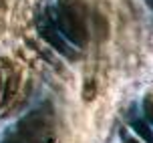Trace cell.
Wrapping results in <instances>:
<instances>
[{"mask_svg": "<svg viewBox=\"0 0 153 143\" xmlns=\"http://www.w3.org/2000/svg\"><path fill=\"white\" fill-rule=\"evenodd\" d=\"M38 30L48 45L62 54H75L89 40V20L83 0H56L46 8Z\"/></svg>", "mask_w": 153, "mask_h": 143, "instance_id": "6da1fadb", "label": "cell"}, {"mask_svg": "<svg viewBox=\"0 0 153 143\" xmlns=\"http://www.w3.org/2000/svg\"><path fill=\"white\" fill-rule=\"evenodd\" d=\"M2 83H4V77H2V71H0V95H2Z\"/></svg>", "mask_w": 153, "mask_h": 143, "instance_id": "3957f363", "label": "cell"}, {"mask_svg": "<svg viewBox=\"0 0 153 143\" xmlns=\"http://www.w3.org/2000/svg\"><path fill=\"white\" fill-rule=\"evenodd\" d=\"M53 141V125L51 117L42 111H34L8 129L4 143H51Z\"/></svg>", "mask_w": 153, "mask_h": 143, "instance_id": "7a4b0ae2", "label": "cell"}]
</instances>
